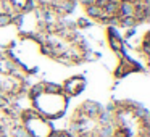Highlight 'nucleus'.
<instances>
[{"label": "nucleus", "mask_w": 150, "mask_h": 137, "mask_svg": "<svg viewBox=\"0 0 150 137\" xmlns=\"http://www.w3.org/2000/svg\"><path fill=\"white\" fill-rule=\"evenodd\" d=\"M42 55L62 65H79L87 58V44L74 28L60 23H52L39 39Z\"/></svg>", "instance_id": "obj_1"}, {"label": "nucleus", "mask_w": 150, "mask_h": 137, "mask_svg": "<svg viewBox=\"0 0 150 137\" xmlns=\"http://www.w3.org/2000/svg\"><path fill=\"white\" fill-rule=\"evenodd\" d=\"M107 111L111 137H150L149 113L137 102H113Z\"/></svg>", "instance_id": "obj_2"}, {"label": "nucleus", "mask_w": 150, "mask_h": 137, "mask_svg": "<svg viewBox=\"0 0 150 137\" xmlns=\"http://www.w3.org/2000/svg\"><path fill=\"white\" fill-rule=\"evenodd\" d=\"M29 108L50 121L65 118L69 110V98L63 94L60 84L50 81H39L26 89Z\"/></svg>", "instance_id": "obj_3"}, {"label": "nucleus", "mask_w": 150, "mask_h": 137, "mask_svg": "<svg viewBox=\"0 0 150 137\" xmlns=\"http://www.w3.org/2000/svg\"><path fill=\"white\" fill-rule=\"evenodd\" d=\"M68 131L76 137H111L108 111L94 100H86L73 110Z\"/></svg>", "instance_id": "obj_4"}, {"label": "nucleus", "mask_w": 150, "mask_h": 137, "mask_svg": "<svg viewBox=\"0 0 150 137\" xmlns=\"http://www.w3.org/2000/svg\"><path fill=\"white\" fill-rule=\"evenodd\" d=\"M57 21L60 20L50 16L49 13H45L42 8L36 7V5H33L26 11H23V13L16 15L13 18V24H16L23 39H34V40H39L47 28L52 23H57Z\"/></svg>", "instance_id": "obj_5"}, {"label": "nucleus", "mask_w": 150, "mask_h": 137, "mask_svg": "<svg viewBox=\"0 0 150 137\" xmlns=\"http://www.w3.org/2000/svg\"><path fill=\"white\" fill-rule=\"evenodd\" d=\"M16 116L24 137H52V134L57 129L53 121L36 113L29 107L20 110L16 113Z\"/></svg>", "instance_id": "obj_6"}, {"label": "nucleus", "mask_w": 150, "mask_h": 137, "mask_svg": "<svg viewBox=\"0 0 150 137\" xmlns=\"http://www.w3.org/2000/svg\"><path fill=\"white\" fill-rule=\"evenodd\" d=\"M76 0H34V5L42 8L50 16L60 20V16L69 13L74 8Z\"/></svg>", "instance_id": "obj_7"}, {"label": "nucleus", "mask_w": 150, "mask_h": 137, "mask_svg": "<svg viewBox=\"0 0 150 137\" xmlns=\"http://www.w3.org/2000/svg\"><path fill=\"white\" fill-rule=\"evenodd\" d=\"M63 94L71 100V98H76L86 90L87 87V79H86L84 74H71L65 79V81L60 84Z\"/></svg>", "instance_id": "obj_8"}, {"label": "nucleus", "mask_w": 150, "mask_h": 137, "mask_svg": "<svg viewBox=\"0 0 150 137\" xmlns=\"http://www.w3.org/2000/svg\"><path fill=\"white\" fill-rule=\"evenodd\" d=\"M107 42H108V45H110V49L113 50L116 55L126 53V40H124V36L121 34V31L116 29L115 26L107 28Z\"/></svg>", "instance_id": "obj_9"}, {"label": "nucleus", "mask_w": 150, "mask_h": 137, "mask_svg": "<svg viewBox=\"0 0 150 137\" xmlns=\"http://www.w3.org/2000/svg\"><path fill=\"white\" fill-rule=\"evenodd\" d=\"M4 2V7L11 16H16V15L26 11L28 8H31L34 5V0H2Z\"/></svg>", "instance_id": "obj_10"}, {"label": "nucleus", "mask_w": 150, "mask_h": 137, "mask_svg": "<svg viewBox=\"0 0 150 137\" xmlns=\"http://www.w3.org/2000/svg\"><path fill=\"white\" fill-rule=\"evenodd\" d=\"M52 137H76V136L68 129H55V132L52 134Z\"/></svg>", "instance_id": "obj_11"}, {"label": "nucleus", "mask_w": 150, "mask_h": 137, "mask_svg": "<svg viewBox=\"0 0 150 137\" xmlns=\"http://www.w3.org/2000/svg\"><path fill=\"white\" fill-rule=\"evenodd\" d=\"M76 2H81V4H84V7H86V5L95 4V2H98V0H76Z\"/></svg>", "instance_id": "obj_12"}]
</instances>
